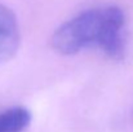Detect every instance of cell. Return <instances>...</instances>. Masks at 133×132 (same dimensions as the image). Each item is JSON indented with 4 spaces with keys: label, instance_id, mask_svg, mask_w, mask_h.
Here are the masks:
<instances>
[{
    "label": "cell",
    "instance_id": "3957f363",
    "mask_svg": "<svg viewBox=\"0 0 133 132\" xmlns=\"http://www.w3.org/2000/svg\"><path fill=\"white\" fill-rule=\"evenodd\" d=\"M31 111L14 106L0 111V132H23L31 123Z\"/></svg>",
    "mask_w": 133,
    "mask_h": 132
},
{
    "label": "cell",
    "instance_id": "6da1fadb",
    "mask_svg": "<svg viewBox=\"0 0 133 132\" xmlns=\"http://www.w3.org/2000/svg\"><path fill=\"white\" fill-rule=\"evenodd\" d=\"M50 44L66 56L98 47L111 60L120 61L127 51L125 14L115 5L84 10L62 23L53 33Z\"/></svg>",
    "mask_w": 133,
    "mask_h": 132
},
{
    "label": "cell",
    "instance_id": "7a4b0ae2",
    "mask_svg": "<svg viewBox=\"0 0 133 132\" xmlns=\"http://www.w3.org/2000/svg\"><path fill=\"white\" fill-rule=\"evenodd\" d=\"M21 33L16 14L0 3V65L8 62L18 51Z\"/></svg>",
    "mask_w": 133,
    "mask_h": 132
}]
</instances>
